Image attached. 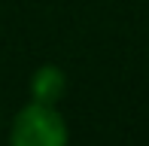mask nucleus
I'll list each match as a JSON object with an SVG mask.
<instances>
[{"label": "nucleus", "mask_w": 149, "mask_h": 146, "mask_svg": "<svg viewBox=\"0 0 149 146\" xmlns=\"http://www.w3.org/2000/svg\"><path fill=\"white\" fill-rule=\"evenodd\" d=\"M6 146H70V125L58 104H22L6 128Z\"/></svg>", "instance_id": "obj_1"}, {"label": "nucleus", "mask_w": 149, "mask_h": 146, "mask_svg": "<svg viewBox=\"0 0 149 146\" xmlns=\"http://www.w3.org/2000/svg\"><path fill=\"white\" fill-rule=\"evenodd\" d=\"M28 95L31 101L40 104H58L67 95V73L58 64H40L28 79Z\"/></svg>", "instance_id": "obj_2"}]
</instances>
